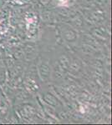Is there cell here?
<instances>
[{"mask_svg":"<svg viewBox=\"0 0 112 125\" xmlns=\"http://www.w3.org/2000/svg\"><path fill=\"white\" fill-rule=\"evenodd\" d=\"M68 1H69V0H59V2H60V4H63V5L68 3Z\"/></svg>","mask_w":112,"mask_h":125,"instance_id":"1","label":"cell"}]
</instances>
